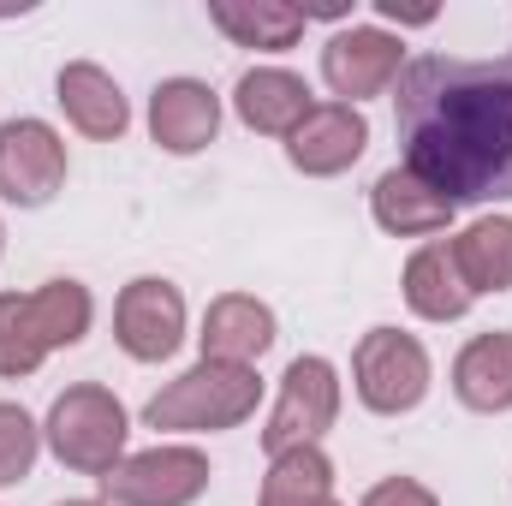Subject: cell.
<instances>
[{
  "instance_id": "obj_1",
  "label": "cell",
  "mask_w": 512,
  "mask_h": 506,
  "mask_svg": "<svg viewBox=\"0 0 512 506\" xmlns=\"http://www.w3.org/2000/svg\"><path fill=\"white\" fill-rule=\"evenodd\" d=\"M405 167L453 209L512 197V54L447 60L423 54L393 84Z\"/></svg>"
},
{
  "instance_id": "obj_2",
  "label": "cell",
  "mask_w": 512,
  "mask_h": 506,
  "mask_svg": "<svg viewBox=\"0 0 512 506\" xmlns=\"http://www.w3.org/2000/svg\"><path fill=\"white\" fill-rule=\"evenodd\" d=\"M96 322V298L84 280H48L36 292H0V381L42 370L48 352L78 346Z\"/></svg>"
},
{
  "instance_id": "obj_3",
  "label": "cell",
  "mask_w": 512,
  "mask_h": 506,
  "mask_svg": "<svg viewBox=\"0 0 512 506\" xmlns=\"http://www.w3.org/2000/svg\"><path fill=\"white\" fill-rule=\"evenodd\" d=\"M262 399V376L245 364H191L179 381H167L149 405H143V423L149 429H173V435H221V429H239Z\"/></svg>"
},
{
  "instance_id": "obj_4",
  "label": "cell",
  "mask_w": 512,
  "mask_h": 506,
  "mask_svg": "<svg viewBox=\"0 0 512 506\" xmlns=\"http://www.w3.org/2000/svg\"><path fill=\"white\" fill-rule=\"evenodd\" d=\"M42 435H48V447H54V459H60L66 471L108 477V471L126 459L131 417L102 381H78V387H66V393L54 399Z\"/></svg>"
},
{
  "instance_id": "obj_5",
  "label": "cell",
  "mask_w": 512,
  "mask_h": 506,
  "mask_svg": "<svg viewBox=\"0 0 512 506\" xmlns=\"http://www.w3.org/2000/svg\"><path fill=\"white\" fill-rule=\"evenodd\" d=\"M340 417V376L328 358H292L286 376H280V399L268 411V429H262V453L280 459V453H298V447H316Z\"/></svg>"
},
{
  "instance_id": "obj_6",
  "label": "cell",
  "mask_w": 512,
  "mask_h": 506,
  "mask_svg": "<svg viewBox=\"0 0 512 506\" xmlns=\"http://www.w3.org/2000/svg\"><path fill=\"white\" fill-rule=\"evenodd\" d=\"M352 381L376 417H399L429 393V352L399 328H370L352 352Z\"/></svg>"
},
{
  "instance_id": "obj_7",
  "label": "cell",
  "mask_w": 512,
  "mask_h": 506,
  "mask_svg": "<svg viewBox=\"0 0 512 506\" xmlns=\"http://www.w3.org/2000/svg\"><path fill=\"white\" fill-rule=\"evenodd\" d=\"M203 489H209V459L197 447H149L102 477V495L114 506H191Z\"/></svg>"
},
{
  "instance_id": "obj_8",
  "label": "cell",
  "mask_w": 512,
  "mask_h": 506,
  "mask_svg": "<svg viewBox=\"0 0 512 506\" xmlns=\"http://www.w3.org/2000/svg\"><path fill=\"white\" fill-rule=\"evenodd\" d=\"M66 185V137L48 120H6L0 126V197L18 209L54 203Z\"/></svg>"
},
{
  "instance_id": "obj_9",
  "label": "cell",
  "mask_w": 512,
  "mask_h": 506,
  "mask_svg": "<svg viewBox=\"0 0 512 506\" xmlns=\"http://www.w3.org/2000/svg\"><path fill=\"white\" fill-rule=\"evenodd\" d=\"M114 340L137 364L173 358L179 340H185V298H179V286L161 280V274H137L120 292V304H114Z\"/></svg>"
},
{
  "instance_id": "obj_10",
  "label": "cell",
  "mask_w": 512,
  "mask_h": 506,
  "mask_svg": "<svg viewBox=\"0 0 512 506\" xmlns=\"http://www.w3.org/2000/svg\"><path fill=\"white\" fill-rule=\"evenodd\" d=\"M399 60H405L399 36H387L376 24H346L322 48V78L334 96H346V108H358L364 96H382L399 84V72H405Z\"/></svg>"
},
{
  "instance_id": "obj_11",
  "label": "cell",
  "mask_w": 512,
  "mask_h": 506,
  "mask_svg": "<svg viewBox=\"0 0 512 506\" xmlns=\"http://www.w3.org/2000/svg\"><path fill=\"white\" fill-rule=\"evenodd\" d=\"M364 149H370V120L358 108H346V102H316L304 114V126L286 137V161L298 173H310V179L346 173Z\"/></svg>"
},
{
  "instance_id": "obj_12",
  "label": "cell",
  "mask_w": 512,
  "mask_h": 506,
  "mask_svg": "<svg viewBox=\"0 0 512 506\" xmlns=\"http://www.w3.org/2000/svg\"><path fill=\"white\" fill-rule=\"evenodd\" d=\"M221 131V96L203 78H167L149 96V137L167 155H197Z\"/></svg>"
},
{
  "instance_id": "obj_13",
  "label": "cell",
  "mask_w": 512,
  "mask_h": 506,
  "mask_svg": "<svg viewBox=\"0 0 512 506\" xmlns=\"http://www.w3.org/2000/svg\"><path fill=\"white\" fill-rule=\"evenodd\" d=\"M197 340H203V358L256 370V358L274 346V310L262 298H251V292H227V298H215L203 310V334Z\"/></svg>"
},
{
  "instance_id": "obj_14",
  "label": "cell",
  "mask_w": 512,
  "mask_h": 506,
  "mask_svg": "<svg viewBox=\"0 0 512 506\" xmlns=\"http://www.w3.org/2000/svg\"><path fill=\"white\" fill-rule=\"evenodd\" d=\"M233 108H239V120L262 137H292V131L304 126V114L316 108V96H310V84L298 78V72H286V66H251L245 78H239V90H233Z\"/></svg>"
},
{
  "instance_id": "obj_15",
  "label": "cell",
  "mask_w": 512,
  "mask_h": 506,
  "mask_svg": "<svg viewBox=\"0 0 512 506\" xmlns=\"http://www.w3.org/2000/svg\"><path fill=\"white\" fill-rule=\"evenodd\" d=\"M370 209H376V227L393 239H435L453 221V203L435 185H423L411 167H387L370 191Z\"/></svg>"
},
{
  "instance_id": "obj_16",
  "label": "cell",
  "mask_w": 512,
  "mask_h": 506,
  "mask_svg": "<svg viewBox=\"0 0 512 506\" xmlns=\"http://www.w3.org/2000/svg\"><path fill=\"white\" fill-rule=\"evenodd\" d=\"M54 102L66 108L72 126L84 131V137H96V143H108V137H120V131L131 126V108H126V96H120V84H114L102 66H90V60L60 66Z\"/></svg>"
},
{
  "instance_id": "obj_17",
  "label": "cell",
  "mask_w": 512,
  "mask_h": 506,
  "mask_svg": "<svg viewBox=\"0 0 512 506\" xmlns=\"http://www.w3.org/2000/svg\"><path fill=\"white\" fill-rule=\"evenodd\" d=\"M405 304H411L423 322H459V316L477 304L471 286H465V274H459V262H453V245H447V239L423 245V251L405 262Z\"/></svg>"
},
{
  "instance_id": "obj_18",
  "label": "cell",
  "mask_w": 512,
  "mask_h": 506,
  "mask_svg": "<svg viewBox=\"0 0 512 506\" xmlns=\"http://www.w3.org/2000/svg\"><path fill=\"white\" fill-rule=\"evenodd\" d=\"M453 393L471 411H512V334H477L459 358H453Z\"/></svg>"
},
{
  "instance_id": "obj_19",
  "label": "cell",
  "mask_w": 512,
  "mask_h": 506,
  "mask_svg": "<svg viewBox=\"0 0 512 506\" xmlns=\"http://www.w3.org/2000/svg\"><path fill=\"white\" fill-rule=\"evenodd\" d=\"M209 18H215V30H227L239 48H262V54H286V48L304 36V24H310V12H298V6H286V0H215Z\"/></svg>"
},
{
  "instance_id": "obj_20",
  "label": "cell",
  "mask_w": 512,
  "mask_h": 506,
  "mask_svg": "<svg viewBox=\"0 0 512 506\" xmlns=\"http://www.w3.org/2000/svg\"><path fill=\"white\" fill-rule=\"evenodd\" d=\"M447 245H453V262H459L471 298H483V292H512V221L507 215H483V221H471V227H465L459 239H447Z\"/></svg>"
},
{
  "instance_id": "obj_21",
  "label": "cell",
  "mask_w": 512,
  "mask_h": 506,
  "mask_svg": "<svg viewBox=\"0 0 512 506\" xmlns=\"http://www.w3.org/2000/svg\"><path fill=\"white\" fill-rule=\"evenodd\" d=\"M262 506H340L334 501V465L322 447H298L268 459L262 477Z\"/></svg>"
},
{
  "instance_id": "obj_22",
  "label": "cell",
  "mask_w": 512,
  "mask_h": 506,
  "mask_svg": "<svg viewBox=\"0 0 512 506\" xmlns=\"http://www.w3.org/2000/svg\"><path fill=\"white\" fill-rule=\"evenodd\" d=\"M36 453H42V429L30 423L24 405H6L0 399V489L24 483L36 471Z\"/></svg>"
},
{
  "instance_id": "obj_23",
  "label": "cell",
  "mask_w": 512,
  "mask_h": 506,
  "mask_svg": "<svg viewBox=\"0 0 512 506\" xmlns=\"http://www.w3.org/2000/svg\"><path fill=\"white\" fill-rule=\"evenodd\" d=\"M358 506H441V501H435L423 483H411V477H387V483H376Z\"/></svg>"
},
{
  "instance_id": "obj_24",
  "label": "cell",
  "mask_w": 512,
  "mask_h": 506,
  "mask_svg": "<svg viewBox=\"0 0 512 506\" xmlns=\"http://www.w3.org/2000/svg\"><path fill=\"white\" fill-rule=\"evenodd\" d=\"M60 506H102V501H60Z\"/></svg>"
},
{
  "instance_id": "obj_25",
  "label": "cell",
  "mask_w": 512,
  "mask_h": 506,
  "mask_svg": "<svg viewBox=\"0 0 512 506\" xmlns=\"http://www.w3.org/2000/svg\"><path fill=\"white\" fill-rule=\"evenodd\" d=\"M0 251H6V233H0Z\"/></svg>"
}]
</instances>
